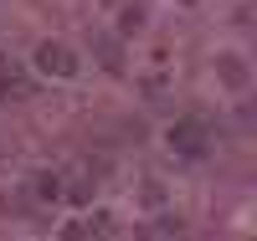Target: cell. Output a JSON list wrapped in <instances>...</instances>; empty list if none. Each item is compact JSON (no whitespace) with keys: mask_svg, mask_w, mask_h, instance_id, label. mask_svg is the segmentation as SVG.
I'll list each match as a JSON object with an SVG mask.
<instances>
[{"mask_svg":"<svg viewBox=\"0 0 257 241\" xmlns=\"http://www.w3.org/2000/svg\"><path fill=\"white\" fill-rule=\"evenodd\" d=\"M98 62H103V67H108V72H123V57H118V41H108V36H103V41H98Z\"/></svg>","mask_w":257,"mask_h":241,"instance_id":"obj_6","label":"cell"},{"mask_svg":"<svg viewBox=\"0 0 257 241\" xmlns=\"http://www.w3.org/2000/svg\"><path fill=\"white\" fill-rule=\"evenodd\" d=\"M36 72H47V77H77L82 62H77V52L67 47V41H41V47H36Z\"/></svg>","mask_w":257,"mask_h":241,"instance_id":"obj_1","label":"cell"},{"mask_svg":"<svg viewBox=\"0 0 257 241\" xmlns=\"http://www.w3.org/2000/svg\"><path fill=\"white\" fill-rule=\"evenodd\" d=\"M170 149L175 154H190V159H201L206 154V123L201 118H180V123H170Z\"/></svg>","mask_w":257,"mask_h":241,"instance_id":"obj_2","label":"cell"},{"mask_svg":"<svg viewBox=\"0 0 257 241\" xmlns=\"http://www.w3.org/2000/svg\"><path fill=\"white\" fill-rule=\"evenodd\" d=\"M118 31H123V36L144 31V6H123V11H118Z\"/></svg>","mask_w":257,"mask_h":241,"instance_id":"obj_5","label":"cell"},{"mask_svg":"<svg viewBox=\"0 0 257 241\" xmlns=\"http://www.w3.org/2000/svg\"><path fill=\"white\" fill-rule=\"evenodd\" d=\"M36 195H41V200H57V195H62V180H57V174H36Z\"/></svg>","mask_w":257,"mask_h":241,"instance_id":"obj_7","label":"cell"},{"mask_svg":"<svg viewBox=\"0 0 257 241\" xmlns=\"http://www.w3.org/2000/svg\"><path fill=\"white\" fill-rule=\"evenodd\" d=\"M0 98H11V103H21V98H31V82L21 77V72L11 67V62H6V57H0Z\"/></svg>","mask_w":257,"mask_h":241,"instance_id":"obj_4","label":"cell"},{"mask_svg":"<svg viewBox=\"0 0 257 241\" xmlns=\"http://www.w3.org/2000/svg\"><path fill=\"white\" fill-rule=\"evenodd\" d=\"M216 77L231 87V93H247V87H252V67H247L242 57H231V52H226V57H216Z\"/></svg>","mask_w":257,"mask_h":241,"instance_id":"obj_3","label":"cell"}]
</instances>
